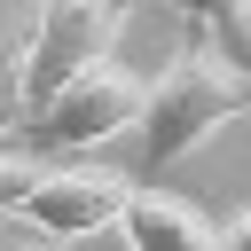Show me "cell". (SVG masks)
I'll return each mask as SVG.
<instances>
[{"mask_svg": "<svg viewBox=\"0 0 251 251\" xmlns=\"http://www.w3.org/2000/svg\"><path fill=\"white\" fill-rule=\"evenodd\" d=\"M220 251H251V212H235V220L220 227Z\"/></svg>", "mask_w": 251, "mask_h": 251, "instance_id": "9c48e42d", "label": "cell"}, {"mask_svg": "<svg viewBox=\"0 0 251 251\" xmlns=\"http://www.w3.org/2000/svg\"><path fill=\"white\" fill-rule=\"evenodd\" d=\"M165 8H173V16L204 39V47H220V39L235 31V16H243V0H165Z\"/></svg>", "mask_w": 251, "mask_h": 251, "instance_id": "52a82bcc", "label": "cell"}, {"mask_svg": "<svg viewBox=\"0 0 251 251\" xmlns=\"http://www.w3.org/2000/svg\"><path fill=\"white\" fill-rule=\"evenodd\" d=\"M24 141V31L0 24V157H16Z\"/></svg>", "mask_w": 251, "mask_h": 251, "instance_id": "8992f818", "label": "cell"}, {"mask_svg": "<svg viewBox=\"0 0 251 251\" xmlns=\"http://www.w3.org/2000/svg\"><path fill=\"white\" fill-rule=\"evenodd\" d=\"M118 227H126L133 251H220V220L204 204L173 196V188H133L126 212H118Z\"/></svg>", "mask_w": 251, "mask_h": 251, "instance_id": "5b68a950", "label": "cell"}, {"mask_svg": "<svg viewBox=\"0 0 251 251\" xmlns=\"http://www.w3.org/2000/svg\"><path fill=\"white\" fill-rule=\"evenodd\" d=\"M126 196H133V180L110 173V165H39V180L24 188L16 220H24L39 243H78V235L118 227Z\"/></svg>", "mask_w": 251, "mask_h": 251, "instance_id": "277c9868", "label": "cell"}, {"mask_svg": "<svg viewBox=\"0 0 251 251\" xmlns=\"http://www.w3.org/2000/svg\"><path fill=\"white\" fill-rule=\"evenodd\" d=\"M0 251H55V243H39V235H0Z\"/></svg>", "mask_w": 251, "mask_h": 251, "instance_id": "30bf717a", "label": "cell"}, {"mask_svg": "<svg viewBox=\"0 0 251 251\" xmlns=\"http://www.w3.org/2000/svg\"><path fill=\"white\" fill-rule=\"evenodd\" d=\"M126 8L133 0H39V16L24 31V118L55 86H71L78 71L110 63V47L126 31Z\"/></svg>", "mask_w": 251, "mask_h": 251, "instance_id": "3957f363", "label": "cell"}, {"mask_svg": "<svg viewBox=\"0 0 251 251\" xmlns=\"http://www.w3.org/2000/svg\"><path fill=\"white\" fill-rule=\"evenodd\" d=\"M251 110V78L220 55V47H180L157 78H149V94H141V118H133V149H141V188L149 180H165L180 157H196L220 126H235Z\"/></svg>", "mask_w": 251, "mask_h": 251, "instance_id": "6da1fadb", "label": "cell"}, {"mask_svg": "<svg viewBox=\"0 0 251 251\" xmlns=\"http://www.w3.org/2000/svg\"><path fill=\"white\" fill-rule=\"evenodd\" d=\"M141 94H149V78H133L126 63H94V71H78L71 86H55V94L24 118V149L71 165V157L102 149L110 133H126V126L141 118Z\"/></svg>", "mask_w": 251, "mask_h": 251, "instance_id": "7a4b0ae2", "label": "cell"}, {"mask_svg": "<svg viewBox=\"0 0 251 251\" xmlns=\"http://www.w3.org/2000/svg\"><path fill=\"white\" fill-rule=\"evenodd\" d=\"M220 55H227V63H235V71L251 78V0H243V16H235V31L220 39Z\"/></svg>", "mask_w": 251, "mask_h": 251, "instance_id": "ba28073f", "label": "cell"}]
</instances>
